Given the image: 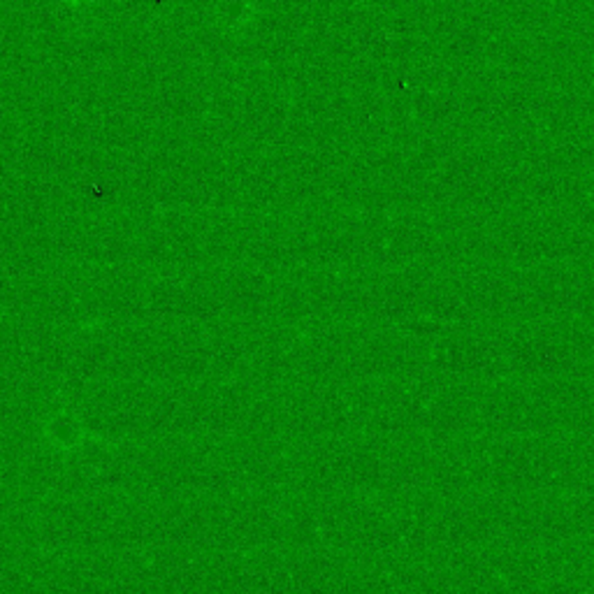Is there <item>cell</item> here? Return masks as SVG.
I'll return each instance as SVG.
<instances>
[{
	"label": "cell",
	"instance_id": "cell-1",
	"mask_svg": "<svg viewBox=\"0 0 594 594\" xmlns=\"http://www.w3.org/2000/svg\"><path fill=\"white\" fill-rule=\"evenodd\" d=\"M63 3H65V5H84L86 0H63Z\"/></svg>",
	"mask_w": 594,
	"mask_h": 594
}]
</instances>
